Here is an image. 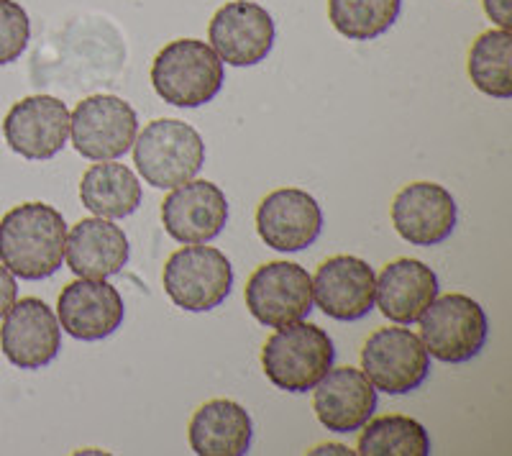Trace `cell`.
Returning a JSON list of instances; mask_svg holds the SVG:
<instances>
[{
    "label": "cell",
    "instance_id": "8fae6325",
    "mask_svg": "<svg viewBox=\"0 0 512 456\" xmlns=\"http://www.w3.org/2000/svg\"><path fill=\"white\" fill-rule=\"evenodd\" d=\"M3 136L16 154L31 162L52 159L70 139V111L54 95H29L3 118Z\"/></svg>",
    "mask_w": 512,
    "mask_h": 456
},
{
    "label": "cell",
    "instance_id": "8992f818",
    "mask_svg": "<svg viewBox=\"0 0 512 456\" xmlns=\"http://www.w3.org/2000/svg\"><path fill=\"white\" fill-rule=\"evenodd\" d=\"M162 285L177 308L205 313L231 295L233 267L213 246L185 244L164 264Z\"/></svg>",
    "mask_w": 512,
    "mask_h": 456
},
{
    "label": "cell",
    "instance_id": "ba28073f",
    "mask_svg": "<svg viewBox=\"0 0 512 456\" xmlns=\"http://www.w3.org/2000/svg\"><path fill=\"white\" fill-rule=\"evenodd\" d=\"M139 118L118 95H90L70 113V136L77 154L93 162H111L131 152Z\"/></svg>",
    "mask_w": 512,
    "mask_h": 456
},
{
    "label": "cell",
    "instance_id": "cb8c5ba5",
    "mask_svg": "<svg viewBox=\"0 0 512 456\" xmlns=\"http://www.w3.org/2000/svg\"><path fill=\"white\" fill-rule=\"evenodd\" d=\"M359 436L361 456H428L431 436L423 423L408 416L369 418Z\"/></svg>",
    "mask_w": 512,
    "mask_h": 456
},
{
    "label": "cell",
    "instance_id": "7c38bea8",
    "mask_svg": "<svg viewBox=\"0 0 512 456\" xmlns=\"http://www.w3.org/2000/svg\"><path fill=\"white\" fill-rule=\"evenodd\" d=\"M0 349L18 369H41L62 349L57 313L39 298L16 300L0 326Z\"/></svg>",
    "mask_w": 512,
    "mask_h": 456
},
{
    "label": "cell",
    "instance_id": "f1b7e54d",
    "mask_svg": "<svg viewBox=\"0 0 512 456\" xmlns=\"http://www.w3.org/2000/svg\"><path fill=\"white\" fill-rule=\"evenodd\" d=\"M310 454H354L349 446H341V444H326V446H315Z\"/></svg>",
    "mask_w": 512,
    "mask_h": 456
},
{
    "label": "cell",
    "instance_id": "7402d4cb",
    "mask_svg": "<svg viewBox=\"0 0 512 456\" xmlns=\"http://www.w3.org/2000/svg\"><path fill=\"white\" fill-rule=\"evenodd\" d=\"M141 182L126 164L100 162L93 164L80 180V200L90 213L100 218H126L139 211Z\"/></svg>",
    "mask_w": 512,
    "mask_h": 456
},
{
    "label": "cell",
    "instance_id": "9c48e42d",
    "mask_svg": "<svg viewBox=\"0 0 512 456\" xmlns=\"http://www.w3.org/2000/svg\"><path fill=\"white\" fill-rule=\"evenodd\" d=\"M246 308L267 328L305 321L313 310V277L295 262H267L246 282Z\"/></svg>",
    "mask_w": 512,
    "mask_h": 456
},
{
    "label": "cell",
    "instance_id": "603a6c76",
    "mask_svg": "<svg viewBox=\"0 0 512 456\" xmlns=\"http://www.w3.org/2000/svg\"><path fill=\"white\" fill-rule=\"evenodd\" d=\"M512 36L507 29L484 31L469 52V77L479 93L497 100L512 98Z\"/></svg>",
    "mask_w": 512,
    "mask_h": 456
},
{
    "label": "cell",
    "instance_id": "9a60e30c",
    "mask_svg": "<svg viewBox=\"0 0 512 456\" xmlns=\"http://www.w3.org/2000/svg\"><path fill=\"white\" fill-rule=\"evenodd\" d=\"M256 231L274 252H300L315 244L323 231V211L318 200L300 188L269 193L256 211Z\"/></svg>",
    "mask_w": 512,
    "mask_h": 456
},
{
    "label": "cell",
    "instance_id": "44dd1931",
    "mask_svg": "<svg viewBox=\"0 0 512 456\" xmlns=\"http://www.w3.org/2000/svg\"><path fill=\"white\" fill-rule=\"evenodd\" d=\"M187 436L198 456H244L251 446L254 423L244 405L218 398L195 410Z\"/></svg>",
    "mask_w": 512,
    "mask_h": 456
},
{
    "label": "cell",
    "instance_id": "3957f363",
    "mask_svg": "<svg viewBox=\"0 0 512 456\" xmlns=\"http://www.w3.org/2000/svg\"><path fill=\"white\" fill-rule=\"evenodd\" d=\"M336 349L315 323L295 321L277 328L262 349V367L277 390L308 392L328 375Z\"/></svg>",
    "mask_w": 512,
    "mask_h": 456
},
{
    "label": "cell",
    "instance_id": "5b68a950",
    "mask_svg": "<svg viewBox=\"0 0 512 456\" xmlns=\"http://www.w3.org/2000/svg\"><path fill=\"white\" fill-rule=\"evenodd\" d=\"M418 323L425 351L443 364L469 362L487 344V313L469 295L451 293L436 298Z\"/></svg>",
    "mask_w": 512,
    "mask_h": 456
},
{
    "label": "cell",
    "instance_id": "83f0119b",
    "mask_svg": "<svg viewBox=\"0 0 512 456\" xmlns=\"http://www.w3.org/2000/svg\"><path fill=\"white\" fill-rule=\"evenodd\" d=\"M484 11L495 21L500 29L510 31L512 16H510V0H484Z\"/></svg>",
    "mask_w": 512,
    "mask_h": 456
},
{
    "label": "cell",
    "instance_id": "7a4b0ae2",
    "mask_svg": "<svg viewBox=\"0 0 512 456\" xmlns=\"http://www.w3.org/2000/svg\"><path fill=\"white\" fill-rule=\"evenodd\" d=\"M223 62L200 39H177L154 57L152 85L159 98L177 108H200L221 93Z\"/></svg>",
    "mask_w": 512,
    "mask_h": 456
},
{
    "label": "cell",
    "instance_id": "30bf717a",
    "mask_svg": "<svg viewBox=\"0 0 512 456\" xmlns=\"http://www.w3.org/2000/svg\"><path fill=\"white\" fill-rule=\"evenodd\" d=\"M210 47L231 67H254L274 47V18L254 0H231L210 18Z\"/></svg>",
    "mask_w": 512,
    "mask_h": 456
},
{
    "label": "cell",
    "instance_id": "484cf974",
    "mask_svg": "<svg viewBox=\"0 0 512 456\" xmlns=\"http://www.w3.org/2000/svg\"><path fill=\"white\" fill-rule=\"evenodd\" d=\"M31 39L29 13L16 0H0V67L16 62Z\"/></svg>",
    "mask_w": 512,
    "mask_h": 456
},
{
    "label": "cell",
    "instance_id": "4fadbf2b",
    "mask_svg": "<svg viewBox=\"0 0 512 456\" xmlns=\"http://www.w3.org/2000/svg\"><path fill=\"white\" fill-rule=\"evenodd\" d=\"M228 221L226 193L210 180H187L164 198V231L180 244H208Z\"/></svg>",
    "mask_w": 512,
    "mask_h": 456
},
{
    "label": "cell",
    "instance_id": "4316f807",
    "mask_svg": "<svg viewBox=\"0 0 512 456\" xmlns=\"http://www.w3.org/2000/svg\"><path fill=\"white\" fill-rule=\"evenodd\" d=\"M18 298V285H16V277L8 272L3 264H0V318L6 316L11 305L16 303Z\"/></svg>",
    "mask_w": 512,
    "mask_h": 456
},
{
    "label": "cell",
    "instance_id": "e0dca14e",
    "mask_svg": "<svg viewBox=\"0 0 512 456\" xmlns=\"http://www.w3.org/2000/svg\"><path fill=\"white\" fill-rule=\"evenodd\" d=\"M123 316V298L111 282L80 277L59 293L57 321L72 339H108L121 328Z\"/></svg>",
    "mask_w": 512,
    "mask_h": 456
},
{
    "label": "cell",
    "instance_id": "52a82bcc",
    "mask_svg": "<svg viewBox=\"0 0 512 456\" xmlns=\"http://www.w3.org/2000/svg\"><path fill=\"white\" fill-rule=\"evenodd\" d=\"M361 372L374 390L408 395L431 375V354L410 328H379L361 349Z\"/></svg>",
    "mask_w": 512,
    "mask_h": 456
},
{
    "label": "cell",
    "instance_id": "ffe728a7",
    "mask_svg": "<svg viewBox=\"0 0 512 456\" xmlns=\"http://www.w3.org/2000/svg\"><path fill=\"white\" fill-rule=\"evenodd\" d=\"M438 298V277L420 259H397L382 269L374 287V305L397 326H410Z\"/></svg>",
    "mask_w": 512,
    "mask_h": 456
},
{
    "label": "cell",
    "instance_id": "d4e9b609",
    "mask_svg": "<svg viewBox=\"0 0 512 456\" xmlns=\"http://www.w3.org/2000/svg\"><path fill=\"white\" fill-rule=\"evenodd\" d=\"M400 8L402 0H328V18L346 39L372 41L395 26Z\"/></svg>",
    "mask_w": 512,
    "mask_h": 456
},
{
    "label": "cell",
    "instance_id": "2e32d148",
    "mask_svg": "<svg viewBox=\"0 0 512 456\" xmlns=\"http://www.w3.org/2000/svg\"><path fill=\"white\" fill-rule=\"evenodd\" d=\"M454 195L438 182H413L392 200V223L397 234L413 246H438L456 228Z\"/></svg>",
    "mask_w": 512,
    "mask_h": 456
},
{
    "label": "cell",
    "instance_id": "ac0fdd59",
    "mask_svg": "<svg viewBox=\"0 0 512 456\" xmlns=\"http://www.w3.org/2000/svg\"><path fill=\"white\" fill-rule=\"evenodd\" d=\"M313 410L328 431H361L377 410V390L361 369H328V375L313 387Z\"/></svg>",
    "mask_w": 512,
    "mask_h": 456
},
{
    "label": "cell",
    "instance_id": "277c9868",
    "mask_svg": "<svg viewBox=\"0 0 512 456\" xmlns=\"http://www.w3.org/2000/svg\"><path fill=\"white\" fill-rule=\"evenodd\" d=\"M134 164L146 185L172 190L192 180L205 164V141L190 123L157 118L136 134Z\"/></svg>",
    "mask_w": 512,
    "mask_h": 456
},
{
    "label": "cell",
    "instance_id": "5bb4252c",
    "mask_svg": "<svg viewBox=\"0 0 512 456\" xmlns=\"http://www.w3.org/2000/svg\"><path fill=\"white\" fill-rule=\"evenodd\" d=\"M377 275L369 262L338 254L320 264L313 277V303L333 321H361L374 308Z\"/></svg>",
    "mask_w": 512,
    "mask_h": 456
},
{
    "label": "cell",
    "instance_id": "6da1fadb",
    "mask_svg": "<svg viewBox=\"0 0 512 456\" xmlns=\"http://www.w3.org/2000/svg\"><path fill=\"white\" fill-rule=\"evenodd\" d=\"M67 221L47 203H21L0 218V264L21 280H47L62 267Z\"/></svg>",
    "mask_w": 512,
    "mask_h": 456
},
{
    "label": "cell",
    "instance_id": "d6986e66",
    "mask_svg": "<svg viewBox=\"0 0 512 456\" xmlns=\"http://www.w3.org/2000/svg\"><path fill=\"white\" fill-rule=\"evenodd\" d=\"M131 246L123 228L111 218H82L64 241V257L77 277L105 280L118 275L128 262Z\"/></svg>",
    "mask_w": 512,
    "mask_h": 456
}]
</instances>
